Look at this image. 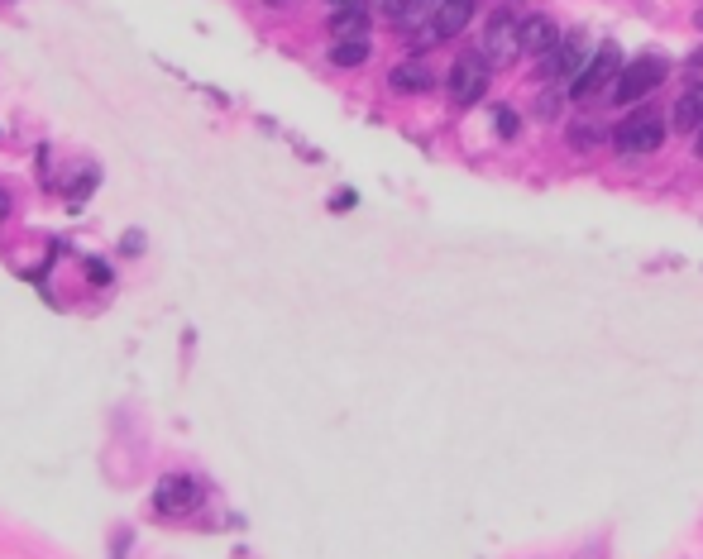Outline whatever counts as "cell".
<instances>
[{"instance_id":"1","label":"cell","mask_w":703,"mask_h":559,"mask_svg":"<svg viewBox=\"0 0 703 559\" xmlns=\"http://www.w3.org/2000/svg\"><path fill=\"white\" fill-rule=\"evenodd\" d=\"M622 48L617 43H603V48H594V58H589V67L579 72L570 82V101H598V96H613V86L617 77H622Z\"/></svg>"},{"instance_id":"2","label":"cell","mask_w":703,"mask_h":559,"mask_svg":"<svg viewBox=\"0 0 703 559\" xmlns=\"http://www.w3.org/2000/svg\"><path fill=\"white\" fill-rule=\"evenodd\" d=\"M665 134H670V125H665L660 110H632V115L613 129V144L622 153H656L660 144H665Z\"/></svg>"},{"instance_id":"3","label":"cell","mask_w":703,"mask_h":559,"mask_svg":"<svg viewBox=\"0 0 703 559\" xmlns=\"http://www.w3.org/2000/svg\"><path fill=\"white\" fill-rule=\"evenodd\" d=\"M488 77H493V67H488L484 53H460L455 63H450V101L455 106H479L488 91Z\"/></svg>"},{"instance_id":"4","label":"cell","mask_w":703,"mask_h":559,"mask_svg":"<svg viewBox=\"0 0 703 559\" xmlns=\"http://www.w3.org/2000/svg\"><path fill=\"white\" fill-rule=\"evenodd\" d=\"M665 72H670L665 58H637V63H627L613 86V106H637L641 96H651L665 82Z\"/></svg>"},{"instance_id":"5","label":"cell","mask_w":703,"mask_h":559,"mask_svg":"<svg viewBox=\"0 0 703 559\" xmlns=\"http://www.w3.org/2000/svg\"><path fill=\"white\" fill-rule=\"evenodd\" d=\"M479 53L488 58V67L512 63V58L522 53V20H517L512 10H493V20H488V29H484Z\"/></svg>"},{"instance_id":"6","label":"cell","mask_w":703,"mask_h":559,"mask_svg":"<svg viewBox=\"0 0 703 559\" xmlns=\"http://www.w3.org/2000/svg\"><path fill=\"white\" fill-rule=\"evenodd\" d=\"M474 10H479V0H440L436 20L421 29L417 43H421V48H436V43L464 34V29H469V20H474Z\"/></svg>"},{"instance_id":"7","label":"cell","mask_w":703,"mask_h":559,"mask_svg":"<svg viewBox=\"0 0 703 559\" xmlns=\"http://www.w3.org/2000/svg\"><path fill=\"white\" fill-rule=\"evenodd\" d=\"M197 502H201V483H197V478H187V473H168V478L154 488V507L163 516L197 512Z\"/></svg>"},{"instance_id":"8","label":"cell","mask_w":703,"mask_h":559,"mask_svg":"<svg viewBox=\"0 0 703 559\" xmlns=\"http://www.w3.org/2000/svg\"><path fill=\"white\" fill-rule=\"evenodd\" d=\"M589 58H594V48H589V39H584V29H574V34H565L560 39V48L546 58V77H555V82H565V77H579L584 67H589Z\"/></svg>"},{"instance_id":"9","label":"cell","mask_w":703,"mask_h":559,"mask_svg":"<svg viewBox=\"0 0 703 559\" xmlns=\"http://www.w3.org/2000/svg\"><path fill=\"white\" fill-rule=\"evenodd\" d=\"M560 24L550 20V15H527L522 20V53H531V58H550L555 48H560Z\"/></svg>"},{"instance_id":"10","label":"cell","mask_w":703,"mask_h":559,"mask_svg":"<svg viewBox=\"0 0 703 559\" xmlns=\"http://www.w3.org/2000/svg\"><path fill=\"white\" fill-rule=\"evenodd\" d=\"M364 29H369V15H364L359 5H345V10H335V15H330V34H335V43H345V39H369Z\"/></svg>"},{"instance_id":"11","label":"cell","mask_w":703,"mask_h":559,"mask_svg":"<svg viewBox=\"0 0 703 559\" xmlns=\"http://www.w3.org/2000/svg\"><path fill=\"white\" fill-rule=\"evenodd\" d=\"M675 125H680L684 134H699L703 129V82L689 86L680 101H675Z\"/></svg>"},{"instance_id":"12","label":"cell","mask_w":703,"mask_h":559,"mask_svg":"<svg viewBox=\"0 0 703 559\" xmlns=\"http://www.w3.org/2000/svg\"><path fill=\"white\" fill-rule=\"evenodd\" d=\"M388 82H393V91H431V86H436V77H431V67H426V63H417V58H412V63H397Z\"/></svg>"},{"instance_id":"13","label":"cell","mask_w":703,"mask_h":559,"mask_svg":"<svg viewBox=\"0 0 703 559\" xmlns=\"http://www.w3.org/2000/svg\"><path fill=\"white\" fill-rule=\"evenodd\" d=\"M330 63H335V67H359V63H369V39L330 43Z\"/></svg>"},{"instance_id":"14","label":"cell","mask_w":703,"mask_h":559,"mask_svg":"<svg viewBox=\"0 0 703 559\" xmlns=\"http://www.w3.org/2000/svg\"><path fill=\"white\" fill-rule=\"evenodd\" d=\"M570 144H574V149H594V144H598V129L589 125V120H584V125H570Z\"/></svg>"},{"instance_id":"15","label":"cell","mask_w":703,"mask_h":559,"mask_svg":"<svg viewBox=\"0 0 703 559\" xmlns=\"http://www.w3.org/2000/svg\"><path fill=\"white\" fill-rule=\"evenodd\" d=\"M412 5H417V0H378V10H383V15H388V20H407V15H412Z\"/></svg>"},{"instance_id":"16","label":"cell","mask_w":703,"mask_h":559,"mask_svg":"<svg viewBox=\"0 0 703 559\" xmlns=\"http://www.w3.org/2000/svg\"><path fill=\"white\" fill-rule=\"evenodd\" d=\"M517 125H522V120H517L512 110H498V134H503V139H512V134H517Z\"/></svg>"},{"instance_id":"17","label":"cell","mask_w":703,"mask_h":559,"mask_svg":"<svg viewBox=\"0 0 703 559\" xmlns=\"http://www.w3.org/2000/svg\"><path fill=\"white\" fill-rule=\"evenodd\" d=\"M87 278H91V282H110V268H106V263H96V258H91V263H87Z\"/></svg>"},{"instance_id":"18","label":"cell","mask_w":703,"mask_h":559,"mask_svg":"<svg viewBox=\"0 0 703 559\" xmlns=\"http://www.w3.org/2000/svg\"><path fill=\"white\" fill-rule=\"evenodd\" d=\"M5 215H10V196L0 192V225H5Z\"/></svg>"},{"instance_id":"19","label":"cell","mask_w":703,"mask_h":559,"mask_svg":"<svg viewBox=\"0 0 703 559\" xmlns=\"http://www.w3.org/2000/svg\"><path fill=\"white\" fill-rule=\"evenodd\" d=\"M330 5H335V10H345V5H359V0H330Z\"/></svg>"},{"instance_id":"20","label":"cell","mask_w":703,"mask_h":559,"mask_svg":"<svg viewBox=\"0 0 703 559\" xmlns=\"http://www.w3.org/2000/svg\"><path fill=\"white\" fill-rule=\"evenodd\" d=\"M694 149H699V158H703V129H699V134H694Z\"/></svg>"},{"instance_id":"21","label":"cell","mask_w":703,"mask_h":559,"mask_svg":"<svg viewBox=\"0 0 703 559\" xmlns=\"http://www.w3.org/2000/svg\"><path fill=\"white\" fill-rule=\"evenodd\" d=\"M694 24H699V29H703V10H699V20H694Z\"/></svg>"}]
</instances>
